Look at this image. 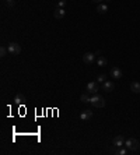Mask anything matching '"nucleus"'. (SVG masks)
<instances>
[{"instance_id": "nucleus-13", "label": "nucleus", "mask_w": 140, "mask_h": 155, "mask_svg": "<svg viewBox=\"0 0 140 155\" xmlns=\"http://www.w3.org/2000/svg\"><path fill=\"white\" fill-rule=\"evenodd\" d=\"M130 90H132V92L139 94L140 92V83H137V81H133V83L130 84Z\"/></svg>"}, {"instance_id": "nucleus-8", "label": "nucleus", "mask_w": 140, "mask_h": 155, "mask_svg": "<svg viewBox=\"0 0 140 155\" xmlns=\"http://www.w3.org/2000/svg\"><path fill=\"white\" fill-rule=\"evenodd\" d=\"M112 144L115 145V147H118V148H120L122 145H125V138H123V135H116V137L112 140Z\"/></svg>"}, {"instance_id": "nucleus-19", "label": "nucleus", "mask_w": 140, "mask_h": 155, "mask_svg": "<svg viewBox=\"0 0 140 155\" xmlns=\"http://www.w3.org/2000/svg\"><path fill=\"white\" fill-rule=\"evenodd\" d=\"M7 6L9 7H14L16 6V0H7Z\"/></svg>"}, {"instance_id": "nucleus-10", "label": "nucleus", "mask_w": 140, "mask_h": 155, "mask_svg": "<svg viewBox=\"0 0 140 155\" xmlns=\"http://www.w3.org/2000/svg\"><path fill=\"white\" fill-rule=\"evenodd\" d=\"M114 88H115V85H114V83H111V81H105V83L102 84V90H104L105 92L114 91Z\"/></svg>"}, {"instance_id": "nucleus-6", "label": "nucleus", "mask_w": 140, "mask_h": 155, "mask_svg": "<svg viewBox=\"0 0 140 155\" xmlns=\"http://www.w3.org/2000/svg\"><path fill=\"white\" fill-rule=\"evenodd\" d=\"M65 16H66V11H65L63 7H57V9L53 11V17L56 18V20H62Z\"/></svg>"}, {"instance_id": "nucleus-9", "label": "nucleus", "mask_w": 140, "mask_h": 155, "mask_svg": "<svg viewBox=\"0 0 140 155\" xmlns=\"http://www.w3.org/2000/svg\"><path fill=\"white\" fill-rule=\"evenodd\" d=\"M111 75H112L114 78H116V80H120V77H122V70H120L119 67H112V69H111Z\"/></svg>"}, {"instance_id": "nucleus-20", "label": "nucleus", "mask_w": 140, "mask_h": 155, "mask_svg": "<svg viewBox=\"0 0 140 155\" xmlns=\"http://www.w3.org/2000/svg\"><path fill=\"white\" fill-rule=\"evenodd\" d=\"M65 4H66V0H60L59 1V7H65Z\"/></svg>"}, {"instance_id": "nucleus-1", "label": "nucleus", "mask_w": 140, "mask_h": 155, "mask_svg": "<svg viewBox=\"0 0 140 155\" xmlns=\"http://www.w3.org/2000/svg\"><path fill=\"white\" fill-rule=\"evenodd\" d=\"M90 103H91L94 108H104V106H105V99H104V96L95 94V95L90 99Z\"/></svg>"}, {"instance_id": "nucleus-16", "label": "nucleus", "mask_w": 140, "mask_h": 155, "mask_svg": "<svg viewBox=\"0 0 140 155\" xmlns=\"http://www.w3.org/2000/svg\"><path fill=\"white\" fill-rule=\"evenodd\" d=\"M90 99H91V98H90L87 94H81V95H80V101H81V102L88 103V102H90Z\"/></svg>"}, {"instance_id": "nucleus-11", "label": "nucleus", "mask_w": 140, "mask_h": 155, "mask_svg": "<svg viewBox=\"0 0 140 155\" xmlns=\"http://www.w3.org/2000/svg\"><path fill=\"white\" fill-rule=\"evenodd\" d=\"M93 117V112L91 111H83L81 113H80V119L81 120H88V119H91Z\"/></svg>"}, {"instance_id": "nucleus-15", "label": "nucleus", "mask_w": 140, "mask_h": 155, "mask_svg": "<svg viewBox=\"0 0 140 155\" xmlns=\"http://www.w3.org/2000/svg\"><path fill=\"white\" fill-rule=\"evenodd\" d=\"M7 53H9L7 46H1V48H0V57H6V56H7Z\"/></svg>"}, {"instance_id": "nucleus-14", "label": "nucleus", "mask_w": 140, "mask_h": 155, "mask_svg": "<svg viewBox=\"0 0 140 155\" xmlns=\"http://www.w3.org/2000/svg\"><path fill=\"white\" fill-rule=\"evenodd\" d=\"M107 63H108V60L104 57V56H98V59H97L98 67H105V66H107Z\"/></svg>"}, {"instance_id": "nucleus-12", "label": "nucleus", "mask_w": 140, "mask_h": 155, "mask_svg": "<svg viewBox=\"0 0 140 155\" xmlns=\"http://www.w3.org/2000/svg\"><path fill=\"white\" fill-rule=\"evenodd\" d=\"M97 11H98V14H105L108 11V6L104 4V3H99L97 6Z\"/></svg>"}, {"instance_id": "nucleus-3", "label": "nucleus", "mask_w": 140, "mask_h": 155, "mask_svg": "<svg viewBox=\"0 0 140 155\" xmlns=\"http://www.w3.org/2000/svg\"><path fill=\"white\" fill-rule=\"evenodd\" d=\"M7 49H9V53L13 55V56H17V55L21 53V46L17 42H10L9 46H7Z\"/></svg>"}, {"instance_id": "nucleus-7", "label": "nucleus", "mask_w": 140, "mask_h": 155, "mask_svg": "<svg viewBox=\"0 0 140 155\" xmlns=\"http://www.w3.org/2000/svg\"><path fill=\"white\" fill-rule=\"evenodd\" d=\"M14 102H16V105H21V106H24V105L27 103V98H25L22 94H17L16 98H14Z\"/></svg>"}, {"instance_id": "nucleus-5", "label": "nucleus", "mask_w": 140, "mask_h": 155, "mask_svg": "<svg viewBox=\"0 0 140 155\" xmlns=\"http://www.w3.org/2000/svg\"><path fill=\"white\" fill-rule=\"evenodd\" d=\"M95 56L97 55H94V53H91V52H87L83 55V62L86 63V64H91V63L95 60Z\"/></svg>"}, {"instance_id": "nucleus-4", "label": "nucleus", "mask_w": 140, "mask_h": 155, "mask_svg": "<svg viewBox=\"0 0 140 155\" xmlns=\"http://www.w3.org/2000/svg\"><path fill=\"white\" fill-rule=\"evenodd\" d=\"M87 92L95 95L98 92V81H90L87 84Z\"/></svg>"}, {"instance_id": "nucleus-21", "label": "nucleus", "mask_w": 140, "mask_h": 155, "mask_svg": "<svg viewBox=\"0 0 140 155\" xmlns=\"http://www.w3.org/2000/svg\"><path fill=\"white\" fill-rule=\"evenodd\" d=\"M93 1H94V3H97V4H99V3H102L104 0H93Z\"/></svg>"}, {"instance_id": "nucleus-18", "label": "nucleus", "mask_w": 140, "mask_h": 155, "mask_svg": "<svg viewBox=\"0 0 140 155\" xmlns=\"http://www.w3.org/2000/svg\"><path fill=\"white\" fill-rule=\"evenodd\" d=\"M116 154H118V155H125V154H126V150H123V148L120 147L118 151H116Z\"/></svg>"}, {"instance_id": "nucleus-17", "label": "nucleus", "mask_w": 140, "mask_h": 155, "mask_svg": "<svg viewBox=\"0 0 140 155\" xmlns=\"http://www.w3.org/2000/svg\"><path fill=\"white\" fill-rule=\"evenodd\" d=\"M105 78H107V75H105V74L98 75V83H105Z\"/></svg>"}, {"instance_id": "nucleus-2", "label": "nucleus", "mask_w": 140, "mask_h": 155, "mask_svg": "<svg viewBox=\"0 0 140 155\" xmlns=\"http://www.w3.org/2000/svg\"><path fill=\"white\" fill-rule=\"evenodd\" d=\"M125 145H126V150H129V151H137L140 148V143L136 138H132V137L125 141Z\"/></svg>"}]
</instances>
